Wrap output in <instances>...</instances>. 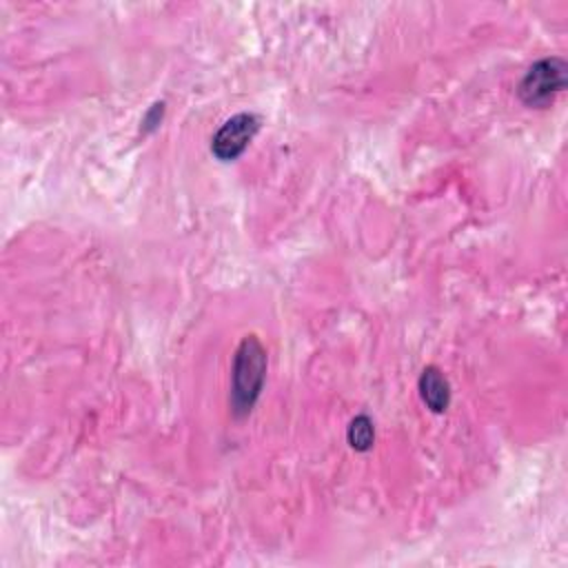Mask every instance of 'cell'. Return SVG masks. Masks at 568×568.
<instances>
[{
  "label": "cell",
  "instance_id": "1",
  "mask_svg": "<svg viewBox=\"0 0 568 568\" xmlns=\"http://www.w3.org/2000/svg\"><path fill=\"white\" fill-rule=\"evenodd\" d=\"M266 375V351L255 335H246L233 359V382H231V406L237 417L251 413L255 399L260 397Z\"/></svg>",
  "mask_w": 568,
  "mask_h": 568
},
{
  "label": "cell",
  "instance_id": "2",
  "mask_svg": "<svg viewBox=\"0 0 568 568\" xmlns=\"http://www.w3.org/2000/svg\"><path fill=\"white\" fill-rule=\"evenodd\" d=\"M566 87V62L561 58H544L535 62L519 82V98L528 106H546Z\"/></svg>",
  "mask_w": 568,
  "mask_h": 568
},
{
  "label": "cell",
  "instance_id": "3",
  "mask_svg": "<svg viewBox=\"0 0 568 568\" xmlns=\"http://www.w3.org/2000/svg\"><path fill=\"white\" fill-rule=\"evenodd\" d=\"M257 129H260V118L255 113H237L229 118L213 135V142H211L213 155L222 162L235 160L237 155L244 153L248 142L255 138Z\"/></svg>",
  "mask_w": 568,
  "mask_h": 568
},
{
  "label": "cell",
  "instance_id": "4",
  "mask_svg": "<svg viewBox=\"0 0 568 568\" xmlns=\"http://www.w3.org/2000/svg\"><path fill=\"white\" fill-rule=\"evenodd\" d=\"M419 395L433 413H444L450 404V386L439 368L428 366L419 375Z\"/></svg>",
  "mask_w": 568,
  "mask_h": 568
},
{
  "label": "cell",
  "instance_id": "5",
  "mask_svg": "<svg viewBox=\"0 0 568 568\" xmlns=\"http://www.w3.org/2000/svg\"><path fill=\"white\" fill-rule=\"evenodd\" d=\"M346 437L355 450H368L375 442V428H373L371 417H366V415L353 417V422L348 424Z\"/></svg>",
  "mask_w": 568,
  "mask_h": 568
}]
</instances>
